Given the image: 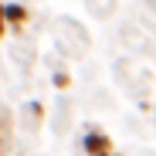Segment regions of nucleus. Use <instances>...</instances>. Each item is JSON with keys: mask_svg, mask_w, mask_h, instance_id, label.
<instances>
[{"mask_svg": "<svg viewBox=\"0 0 156 156\" xmlns=\"http://www.w3.org/2000/svg\"><path fill=\"white\" fill-rule=\"evenodd\" d=\"M4 27H7V20H4V4H0V37H4Z\"/></svg>", "mask_w": 156, "mask_h": 156, "instance_id": "7ed1b4c3", "label": "nucleus"}, {"mask_svg": "<svg viewBox=\"0 0 156 156\" xmlns=\"http://www.w3.org/2000/svg\"><path fill=\"white\" fill-rule=\"evenodd\" d=\"M82 149H85L88 156H112V143L102 136V133H95V129L82 136Z\"/></svg>", "mask_w": 156, "mask_h": 156, "instance_id": "f257e3e1", "label": "nucleus"}, {"mask_svg": "<svg viewBox=\"0 0 156 156\" xmlns=\"http://www.w3.org/2000/svg\"><path fill=\"white\" fill-rule=\"evenodd\" d=\"M24 17H27V10H24L20 4H4V20H10V24H20Z\"/></svg>", "mask_w": 156, "mask_h": 156, "instance_id": "f03ea898", "label": "nucleus"}, {"mask_svg": "<svg viewBox=\"0 0 156 156\" xmlns=\"http://www.w3.org/2000/svg\"><path fill=\"white\" fill-rule=\"evenodd\" d=\"M153 4H156V0H153Z\"/></svg>", "mask_w": 156, "mask_h": 156, "instance_id": "20e7f679", "label": "nucleus"}]
</instances>
